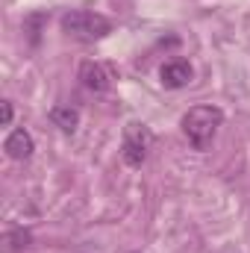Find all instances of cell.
<instances>
[{
  "label": "cell",
  "instance_id": "6da1fadb",
  "mask_svg": "<svg viewBox=\"0 0 250 253\" xmlns=\"http://www.w3.org/2000/svg\"><path fill=\"white\" fill-rule=\"evenodd\" d=\"M221 121H224V112L218 106H194L183 115L180 126H183L186 138L194 144V150H206L212 144Z\"/></svg>",
  "mask_w": 250,
  "mask_h": 253
},
{
  "label": "cell",
  "instance_id": "7a4b0ae2",
  "mask_svg": "<svg viewBox=\"0 0 250 253\" xmlns=\"http://www.w3.org/2000/svg\"><path fill=\"white\" fill-rule=\"evenodd\" d=\"M62 30L77 39V42H100L112 33V21L100 12H88V9H74L62 15Z\"/></svg>",
  "mask_w": 250,
  "mask_h": 253
},
{
  "label": "cell",
  "instance_id": "3957f363",
  "mask_svg": "<svg viewBox=\"0 0 250 253\" xmlns=\"http://www.w3.org/2000/svg\"><path fill=\"white\" fill-rule=\"evenodd\" d=\"M150 147H153V132L144 124H138V121H129L124 129V147H121L124 150V162L129 168H138L147 159Z\"/></svg>",
  "mask_w": 250,
  "mask_h": 253
},
{
  "label": "cell",
  "instance_id": "277c9868",
  "mask_svg": "<svg viewBox=\"0 0 250 253\" xmlns=\"http://www.w3.org/2000/svg\"><path fill=\"white\" fill-rule=\"evenodd\" d=\"M80 80L88 91H109L112 88V80H115V71L103 62H83L80 65Z\"/></svg>",
  "mask_w": 250,
  "mask_h": 253
},
{
  "label": "cell",
  "instance_id": "5b68a950",
  "mask_svg": "<svg viewBox=\"0 0 250 253\" xmlns=\"http://www.w3.org/2000/svg\"><path fill=\"white\" fill-rule=\"evenodd\" d=\"M159 77H162V85H165V88H183V85L191 83L194 71H191V65H188L186 59H171V62L162 65Z\"/></svg>",
  "mask_w": 250,
  "mask_h": 253
},
{
  "label": "cell",
  "instance_id": "8992f818",
  "mask_svg": "<svg viewBox=\"0 0 250 253\" xmlns=\"http://www.w3.org/2000/svg\"><path fill=\"white\" fill-rule=\"evenodd\" d=\"M3 150H6V156L9 159H30L33 156V135L21 126V129H12L9 135H6V141H3Z\"/></svg>",
  "mask_w": 250,
  "mask_h": 253
},
{
  "label": "cell",
  "instance_id": "52a82bcc",
  "mask_svg": "<svg viewBox=\"0 0 250 253\" xmlns=\"http://www.w3.org/2000/svg\"><path fill=\"white\" fill-rule=\"evenodd\" d=\"M50 121L59 126L62 132H74V129L80 126V112H77L74 106L62 103V106H53V109H50Z\"/></svg>",
  "mask_w": 250,
  "mask_h": 253
},
{
  "label": "cell",
  "instance_id": "ba28073f",
  "mask_svg": "<svg viewBox=\"0 0 250 253\" xmlns=\"http://www.w3.org/2000/svg\"><path fill=\"white\" fill-rule=\"evenodd\" d=\"M6 242H9V251H15V248H24V242H30V236L27 233H9Z\"/></svg>",
  "mask_w": 250,
  "mask_h": 253
},
{
  "label": "cell",
  "instance_id": "9c48e42d",
  "mask_svg": "<svg viewBox=\"0 0 250 253\" xmlns=\"http://www.w3.org/2000/svg\"><path fill=\"white\" fill-rule=\"evenodd\" d=\"M3 124H12V103H3Z\"/></svg>",
  "mask_w": 250,
  "mask_h": 253
}]
</instances>
